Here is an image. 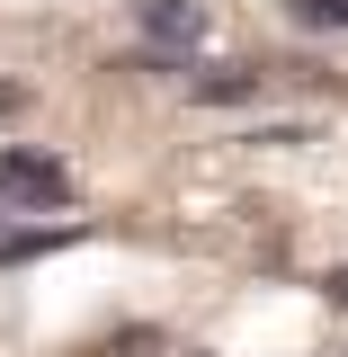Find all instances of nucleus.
Listing matches in <instances>:
<instances>
[{
	"instance_id": "1",
	"label": "nucleus",
	"mask_w": 348,
	"mask_h": 357,
	"mask_svg": "<svg viewBox=\"0 0 348 357\" xmlns=\"http://www.w3.org/2000/svg\"><path fill=\"white\" fill-rule=\"evenodd\" d=\"M0 206L9 215H54V206H72V170L45 161V152H0Z\"/></svg>"
},
{
	"instance_id": "2",
	"label": "nucleus",
	"mask_w": 348,
	"mask_h": 357,
	"mask_svg": "<svg viewBox=\"0 0 348 357\" xmlns=\"http://www.w3.org/2000/svg\"><path fill=\"white\" fill-rule=\"evenodd\" d=\"M143 36L161 45V54H188V45L206 36V0H143Z\"/></svg>"
},
{
	"instance_id": "3",
	"label": "nucleus",
	"mask_w": 348,
	"mask_h": 357,
	"mask_svg": "<svg viewBox=\"0 0 348 357\" xmlns=\"http://www.w3.org/2000/svg\"><path fill=\"white\" fill-rule=\"evenodd\" d=\"M72 241H81V223H9V232H0V268L54 259V250H72Z\"/></svg>"
},
{
	"instance_id": "4",
	"label": "nucleus",
	"mask_w": 348,
	"mask_h": 357,
	"mask_svg": "<svg viewBox=\"0 0 348 357\" xmlns=\"http://www.w3.org/2000/svg\"><path fill=\"white\" fill-rule=\"evenodd\" d=\"M188 98H197V107H250V98H259V72H241V63H232V72H197Z\"/></svg>"
},
{
	"instance_id": "5",
	"label": "nucleus",
	"mask_w": 348,
	"mask_h": 357,
	"mask_svg": "<svg viewBox=\"0 0 348 357\" xmlns=\"http://www.w3.org/2000/svg\"><path fill=\"white\" fill-rule=\"evenodd\" d=\"M295 27H321V36H348V0H286Z\"/></svg>"
},
{
	"instance_id": "6",
	"label": "nucleus",
	"mask_w": 348,
	"mask_h": 357,
	"mask_svg": "<svg viewBox=\"0 0 348 357\" xmlns=\"http://www.w3.org/2000/svg\"><path fill=\"white\" fill-rule=\"evenodd\" d=\"M18 107H27V89H18V81H0V116H18Z\"/></svg>"
},
{
	"instance_id": "7",
	"label": "nucleus",
	"mask_w": 348,
	"mask_h": 357,
	"mask_svg": "<svg viewBox=\"0 0 348 357\" xmlns=\"http://www.w3.org/2000/svg\"><path fill=\"white\" fill-rule=\"evenodd\" d=\"M321 295H331V304H348V268H331V277H321Z\"/></svg>"
}]
</instances>
